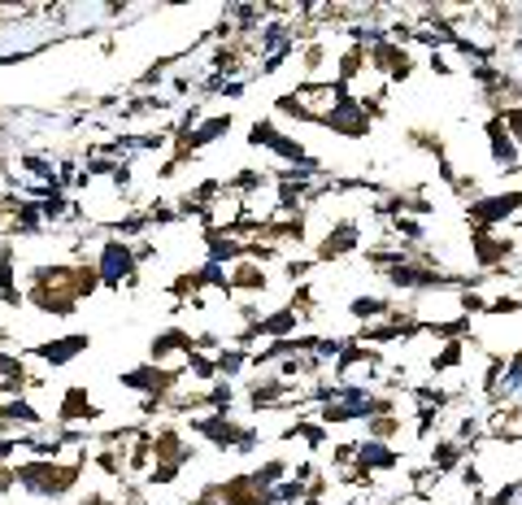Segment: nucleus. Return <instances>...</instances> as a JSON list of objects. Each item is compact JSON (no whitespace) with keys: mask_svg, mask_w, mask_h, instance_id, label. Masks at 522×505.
<instances>
[{"mask_svg":"<svg viewBox=\"0 0 522 505\" xmlns=\"http://www.w3.org/2000/svg\"><path fill=\"white\" fill-rule=\"evenodd\" d=\"M22 366H27V362H22L18 353H9V349H0V379H9V375H13V371H22Z\"/></svg>","mask_w":522,"mask_h":505,"instance_id":"obj_4","label":"nucleus"},{"mask_svg":"<svg viewBox=\"0 0 522 505\" xmlns=\"http://www.w3.org/2000/svg\"><path fill=\"white\" fill-rule=\"evenodd\" d=\"M97 274H100V288H109V292H122V288H135L139 283V253H135V244L130 240H100V253H97Z\"/></svg>","mask_w":522,"mask_h":505,"instance_id":"obj_1","label":"nucleus"},{"mask_svg":"<svg viewBox=\"0 0 522 505\" xmlns=\"http://www.w3.org/2000/svg\"><path fill=\"white\" fill-rule=\"evenodd\" d=\"M88 349H92V336H88V332H70V336H57V340H39V344H31L27 353H31L35 362L62 371V366H70L74 358H83Z\"/></svg>","mask_w":522,"mask_h":505,"instance_id":"obj_2","label":"nucleus"},{"mask_svg":"<svg viewBox=\"0 0 522 505\" xmlns=\"http://www.w3.org/2000/svg\"><path fill=\"white\" fill-rule=\"evenodd\" d=\"M13 492V462H0V497Z\"/></svg>","mask_w":522,"mask_h":505,"instance_id":"obj_5","label":"nucleus"},{"mask_svg":"<svg viewBox=\"0 0 522 505\" xmlns=\"http://www.w3.org/2000/svg\"><path fill=\"white\" fill-rule=\"evenodd\" d=\"M100 414H105V409L88 397V388H83V383H70L62 392V401H57L53 423H57V427H74V423H97Z\"/></svg>","mask_w":522,"mask_h":505,"instance_id":"obj_3","label":"nucleus"}]
</instances>
